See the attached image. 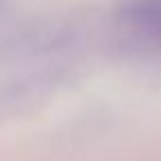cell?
<instances>
[{
	"label": "cell",
	"mask_w": 161,
	"mask_h": 161,
	"mask_svg": "<svg viewBox=\"0 0 161 161\" xmlns=\"http://www.w3.org/2000/svg\"><path fill=\"white\" fill-rule=\"evenodd\" d=\"M119 16L130 27L154 38L159 31V0H124Z\"/></svg>",
	"instance_id": "obj_1"
}]
</instances>
